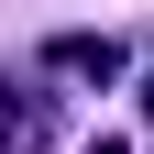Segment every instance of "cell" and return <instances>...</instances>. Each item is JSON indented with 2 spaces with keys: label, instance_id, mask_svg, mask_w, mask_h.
I'll use <instances>...</instances> for the list:
<instances>
[{
  "label": "cell",
  "instance_id": "2",
  "mask_svg": "<svg viewBox=\"0 0 154 154\" xmlns=\"http://www.w3.org/2000/svg\"><path fill=\"white\" fill-rule=\"evenodd\" d=\"M0 154H44V99L0 77Z\"/></svg>",
  "mask_w": 154,
  "mask_h": 154
},
{
  "label": "cell",
  "instance_id": "4",
  "mask_svg": "<svg viewBox=\"0 0 154 154\" xmlns=\"http://www.w3.org/2000/svg\"><path fill=\"white\" fill-rule=\"evenodd\" d=\"M143 110H154V77H143Z\"/></svg>",
  "mask_w": 154,
  "mask_h": 154
},
{
  "label": "cell",
  "instance_id": "3",
  "mask_svg": "<svg viewBox=\"0 0 154 154\" xmlns=\"http://www.w3.org/2000/svg\"><path fill=\"white\" fill-rule=\"evenodd\" d=\"M88 154H121V143H88Z\"/></svg>",
  "mask_w": 154,
  "mask_h": 154
},
{
  "label": "cell",
  "instance_id": "1",
  "mask_svg": "<svg viewBox=\"0 0 154 154\" xmlns=\"http://www.w3.org/2000/svg\"><path fill=\"white\" fill-rule=\"evenodd\" d=\"M44 66H55V77H121V44H110V33H55Z\"/></svg>",
  "mask_w": 154,
  "mask_h": 154
}]
</instances>
